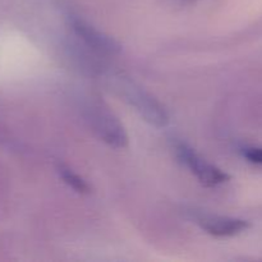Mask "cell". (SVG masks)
Instances as JSON below:
<instances>
[{"label":"cell","instance_id":"6da1fadb","mask_svg":"<svg viewBox=\"0 0 262 262\" xmlns=\"http://www.w3.org/2000/svg\"><path fill=\"white\" fill-rule=\"evenodd\" d=\"M113 84H114L115 90L120 94V96L124 97L125 101L130 106L135 107L138 114L148 124L158 128L168 125L169 114L165 106L150 92H147L142 87L138 86L137 83L122 76L115 77Z\"/></svg>","mask_w":262,"mask_h":262},{"label":"cell","instance_id":"7a4b0ae2","mask_svg":"<svg viewBox=\"0 0 262 262\" xmlns=\"http://www.w3.org/2000/svg\"><path fill=\"white\" fill-rule=\"evenodd\" d=\"M86 120L95 135L114 148H124L128 136L120 120L104 102H91L86 106Z\"/></svg>","mask_w":262,"mask_h":262},{"label":"cell","instance_id":"3957f363","mask_svg":"<svg viewBox=\"0 0 262 262\" xmlns=\"http://www.w3.org/2000/svg\"><path fill=\"white\" fill-rule=\"evenodd\" d=\"M176 154L179 161L184 164L191 170V173L194 174V177L199 179L200 183L204 184V186L215 187L225 183L230 179L229 174H227L224 170L215 166L214 164L209 163L204 158H201L187 143H177Z\"/></svg>","mask_w":262,"mask_h":262},{"label":"cell","instance_id":"277c9868","mask_svg":"<svg viewBox=\"0 0 262 262\" xmlns=\"http://www.w3.org/2000/svg\"><path fill=\"white\" fill-rule=\"evenodd\" d=\"M69 25L77 37L81 38L84 45L94 51L105 54V55H114L122 50V46L117 40L100 31L95 26L90 25L87 20L78 15H72L69 18Z\"/></svg>","mask_w":262,"mask_h":262},{"label":"cell","instance_id":"5b68a950","mask_svg":"<svg viewBox=\"0 0 262 262\" xmlns=\"http://www.w3.org/2000/svg\"><path fill=\"white\" fill-rule=\"evenodd\" d=\"M197 223L205 232L214 237H234L250 228L247 220L219 215H202L197 217Z\"/></svg>","mask_w":262,"mask_h":262},{"label":"cell","instance_id":"8992f818","mask_svg":"<svg viewBox=\"0 0 262 262\" xmlns=\"http://www.w3.org/2000/svg\"><path fill=\"white\" fill-rule=\"evenodd\" d=\"M58 173L60 176V178L63 179V182L66 184H68L72 189H74L76 192L81 194H89L91 193V187L90 184L82 178L81 176H78L77 173H74L69 166L64 165V164H59L58 165Z\"/></svg>","mask_w":262,"mask_h":262},{"label":"cell","instance_id":"52a82bcc","mask_svg":"<svg viewBox=\"0 0 262 262\" xmlns=\"http://www.w3.org/2000/svg\"><path fill=\"white\" fill-rule=\"evenodd\" d=\"M243 158L248 161L262 165V147H253V146H246L241 150Z\"/></svg>","mask_w":262,"mask_h":262}]
</instances>
